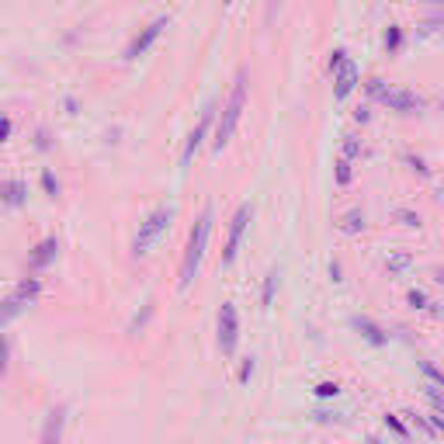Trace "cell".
Instances as JSON below:
<instances>
[{
    "instance_id": "cell-4",
    "label": "cell",
    "mask_w": 444,
    "mask_h": 444,
    "mask_svg": "<svg viewBox=\"0 0 444 444\" xmlns=\"http://www.w3.org/2000/svg\"><path fill=\"white\" fill-rule=\"evenodd\" d=\"M38 291H42V282H38V278H25L21 285L14 288V295H11L7 302H0V326H4V323H11V319L21 313L25 306H31Z\"/></svg>"
},
{
    "instance_id": "cell-3",
    "label": "cell",
    "mask_w": 444,
    "mask_h": 444,
    "mask_svg": "<svg viewBox=\"0 0 444 444\" xmlns=\"http://www.w3.org/2000/svg\"><path fill=\"white\" fill-rule=\"evenodd\" d=\"M170 219H174V205H157V209L150 212V215L139 222V233H135V239H132V254H135V257L150 254V250H153V243L167 233Z\"/></svg>"
},
{
    "instance_id": "cell-20",
    "label": "cell",
    "mask_w": 444,
    "mask_h": 444,
    "mask_svg": "<svg viewBox=\"0 0 444 444\" xmlns=\"http://www.w3.org/2000/svg\"><path fill=\"white\" fill-rule=\"evenodd\" d=\"M150 316H153V302H146V309H143V313H139V316H132V323H129V334H135V330H139V326H143V323H146Z\"/></svg>"
},
{
    "instance_id": "cell-11",
    "label": "cell",
    "mask_w": 444,
    "mask_h": 444,
    "mask_svg": "<svg viewBox=\"0 0 444 444\" xmlns=\"http://www.w3.org/2000/svg\"><path fill=\"white\" fill-rule=\"evenodd\" d=\"M354 87H358V66H354L351 59H344L337 66V77H334V94H337V98H347Z\"/></svg>"
},
{
    "instance_id": "cell-19",
    "label": "cell",
    "mask_w": 444,
    "mask_h": 444,
    "mask_svg": "<svg viewBox=\"0 0 444 444\" xmlns=\"http://www.w3.org/2000/svg\"><path fill=\"white\" fill-rule=\"evenodd\" d=\"M386 427H389V430H396L399 438H410V427H406L403 420L396 417V413H386Z\"/></svg>"
},
{
    "instance_id": "cell-23",
    "label": "cell",
    "mask_w": 444,
    "mask_h": 444,
    "mask_svg": "<svg viewBox=\"0 0 444 444\" xmlns=\"http://www.w3.org/2000/svg\"><path fill=\"white\" fill-rule=\"evenodd\" d=\"M396 219H399L403 226H420V215H413V212H406V209L396 212Z\"/></svg>"
},
{
    "instance_id": "cell-29",
    "label": "cell",
    "mask_w": 444,
    "mask_h": 444,
    "mask_svg": "<svg viewBox=\"0 0 444 444\" xmlns=\"http://www.w3.org/2000/svg\"><path fill=\"white\" fill-rule=\"evenodd\" d=\"M42 184H46V191H49V195H56V191H59V184H56L53 174H46V177H42Z\"/></svg>"
},
{
    "instance_id": "cell-22",
    "label": "cell",
    "mask_w": 444,
    "mask_h": 444,
    "mask_svg": "<svg viewBox=\"0 0 444 444\" xmlns=\"http://www.w3.org/2000/svg\"><path fill=\"white\" fill-rule=\"evenodd\" d=\"M7 358H11V344H7V337H0V375L7 371Z\"/></svg>"
},
{
    "instance_id": "cell-15",
    "label": "cell",
    "mask_w": 444,
    "mask_h": 444,
    "mask_svg": "<svg viewBox=\"0 0 444 444\" xmlns=\"http://www.w3.org/2000/svg\"><path fill=\"white\" fill-rule=\"evenodd\" d=\"M340 229H344V233H361V229H365V212H347V215H344V222H340Z\"/></svg>"
},
{
    "instance_id": "cell-14",
    "label": "cell",
    "mask_w": 444,
    "mask_h": 444,
    "mask_svg": "<svg viewBox=\"0 0 444 444\" xmlns=\"http://www.w3.org/2000/svg\"><path fill=\"white\" fill-rule=\"evenodd\" d=\"M354 326H358V330H361V334H365V337L371 340L375 347H382V344H389V337H386V334H382V330H378V326H375L371 319H354Z\"/></svg>"
},
{
    "instance_id": "cell-34",
    "label": "cell",
    "mask_w": 444,
    "mask_h": 444,
    "mask_svg": "<svg viewBox=\"0 0 444 444\" xmlns=\"http://www.w3.org/2000/svg\"><path fill=\"white\" fill-rule=\"evenodd\" d=\"M386 46H389V49H396V46H399V31H392L389 38H386Z\"/></svg>"
},
{
    "instance_id": "cell-26",
    "label": "cell",
    "mask_w": 444,
    "mask_h": 444,
    "mask_svg": "<svg viewBox=\"0 0 444 444\" xmlns=\"http://www.w3.org/2000/svg\"><path fill=\"white\" fill-rule=\"evenodd\" d=\"M250 375H254V358H247V365L239 368V382H247Z\"/></svg>"
},
{
    "instance_id": "cell-18",
    "label": "cell",
    "mask_w": 444,
    "mask_h": 444,
    "mask_svg": "<svg viewBox=\"0 0 444 444\" xmlns=\"http://www.w3.org/2000/svg\"><path fill=\"white\" fill-rule=\"evenodd\" d=\"M361 153V143H358V135H344V160H354Z\"/></svg>"
},
{
    "instance_id": "cell-28",
    "label": "cell",
    "mask_w": 444,
    "mask_h": 444,
    "mask_svg": "<svg viewBox=\"0 0 444 444\" xmlns=\"http://www.w3.org/2000/svg\"><path fill=\"white\" fill-rule=\"evenodd\" d=\"M7 135H11V118H4V115H0V143H4Z\"/></svg>"
},
{
    "instance_id": "cell-6",
    "label": "cell",
    "mask_w": 444,
    "mask_h": 444,
    "mask_svg": "<svg viewBox=\"0 0 444 444\" xmlns=\"http://www.w3.org/2000/svg\"><path fill=\"white\" fill-rule=\"evenodd\" d=\"M250 219H254V205H239V209H236L233 222H229V236H226V250H222V267H229V264L236 261L239 243H243V233H247Z\"/></svg>"
},
{
    "instance_id": "cell-21",
    "label": "cell",
    "mask_w": 444,
    "mask_h": 444,
    "mask_svg": "<svg viewBox=\"0 0 444 444\" xmlns=\"http://www.w3.org/2000/svg\"><path fill=\"white\" fill-rule=\"evenodd\" d=\"M337 392H340L337 382H319V386H316V396H319V399H330V396H337Z\"/></svg>"
},
{
    "instance_id": "cell-10",
    "label": "cell",
    "mask_w": 444,
    "mask_h": 444,
    "mask_svg": "<svg viewBox=\"0 0 444 444\" xmlns=\"http://www.w3.org/2000/svg\"><path fill=\"white\" fill-rule=\"evenodd\" d=\"M382 105L399 111V115H410V111L420 108V98L413 91H382Z\"/></svg>"
},
{
    "instance_id": "cell-31",
    "label": "cell",
    "mask_w": 444,
    "mask_h": 444,
    "mask_svg": "<svg viewBox=\"0 0 444 444\" xmlns=\"http://www.w3.org/2000/svg\"><path fill=\"white\" fill-rule=\"evenodd\" d=\"M410 167H413V170H417V174H423V177H427V174H430V170H427V167H423V160H417V157H410Z\"/></svg>"
},
{
    "instance_id": "cell-13",
    "label": "cell",
    "mask_w": 444,
    "mask_h": 444,
    "mask_svg": "<svg viewBox=\"0 0 444 444\" xmlns=\"http://www.w3.org/2000/svg\"><path fill=\"white\" fill-rule=\"evenodd\" d=\"M28 195V187L21 181H0V202L4 205H21Z\"/></svg>"
},
{
    "instance_id": "cell-9",
    "label": "cell",
    "mask_w": 444,
    "mask_h": 444,
    "mask_svg": "<svg viewBox=\"0 0 444 444\" xmlns=\"http://www.w3.org/2000/svg\"><path fill=\"white\" fill-rule=\"evenodd\" d=\"M63 427H66V406H56V410H49V417L42 423L38 444H59L63 441Z\"/></svg>"
},
{
    "instance_id": "cell-27",
    "label": "cell",
    "mask_w": 444,
    "mask_h": 444,
    "mask_svg": "<svg viewBox=\"0 0 444 444\" xmlns=\"http://www.w3.org/2000/svg\"><path fill=\"white\" fill-rule=\"evenodd\" d=\"M427 396L434 399V406H438V410L444 413V396H441V392H438V389H427Z\"/></svg>"
},
{
    "instance_id": "cell-36",
    "label": "cell",
    "mask_w": 444,
    "mask_h": 444,
    "mask_svg": "<svg viewBox=\"0 0 444 444\" xmlns=\"http://www.w3.org/2000/svg\"><path fill=\"white\" fill-rule=\"evenodd\" d=\"M226 4H233V0H226Z\"/></svg>"
},
{
    "instance_id": "cell-17",
    "label": "cell",
    "mask_w": 444,
    "mask_h": 444,
    "mask_svg": "<svg viewBox=\"0 0 444 444\" xmlns=\"http://www.w3.org/2000/svg\"><path fill=\"white\" fill-rule=\"evenodd\" d=\"M410 261H413L410 254H392L389 261H386V267H389L392 274H399V271H406V267H410Z\"/></svg>"
},
{
    "instance_id": "cell-12",
    "label": "cell",
    "mask_w": 444,
    "mask_h": 444,
    "mask_svg": "<svg viewBox=\"0 0 444 444\" xmlns=\"http://www.w3.org/2000/svg\"><path fill=\"white\" fill-rule=\"evenodd\" d=\"M56 250H59V239H56V236L42 239V243L35 247V254L28 257V267H31V271H42V267H46V264L56 257Z\"/></svg>"
},
{
    "instance_id": "cell-33",
    "label": "cell",
    "mask_w": 444,
    "mask_h": 444,
    "mask_svg": "<svg viewBox=\"0 0 444 444\" xmlns=\"http://www.w3.org/2000/svg\"><path fill=\"white\" fill-rule=\"evenodd\" d=\"M423 371H427L430 378H438V382H444V375H441V371H438V368H434V365H423Z\"/></svg>"
},
{
    "instance_id": "cell-7",
    "label": "cell",
    "mask_w": 444,
    "mask_h": 444,
    "mask_svg": "<svg viewBox=\"0 0 444 444\" xmlns=\"http://www.w3.org/2000/svg\"><path fill=\"white\" fill-rule=\"evenodd\" d=\"M170 25V18H157V21H153V25H146L143 28V31H139V35H135V38H132L129 42V49H125V59H139V56H146L150 53V49H153V42H157L160 35H163V28Z\"/></svg>"
},
{
    "instance_id": "cell-24",
    "label": "cell",
    "mask_w": 444,
    "mask_h": 444,
    "mask_svg": "<svg viewBox=\"0 0 444 444\" xmlns=\"http://www.w3.org/2000/svg\"><path fill=\"white\" fill-rule=\"evenodd\" d=\"M337 181L340 184L351 181V160H340V163H337Z\"/></svg>"
},
{
    "instance_id": "cell-25",
    "label": "cell",
    "mask_w": 444,
    "mask_h": 444,
    "mask_svg": "<svg viewBox=\"0 0 444 444\" xmlns=\"http://www.w3.org/2000/svg\"><path fill=\"white\" fill-rule=\"evenodd\" d=\"M410 306H413V309H423V306H427V299H423V291H417V288L410 291Z\"/></svg>"
},
{
    "instance_id": "cell-32",
    "label": "cell",
    "mask_w": 444,
    "mask_h": 444,
    "mask_svg": "<svg viewBox=\"0 0 444 444\" xmlns=\"http://www.w3.org/2000/svg\"><path fill=\"white\" fill-rule=\"evenodd\" d=\"M354 122H358V125H365V122H368V108H358V111H354Z\"/></svg>"
},
{
    "instance_id": "cell-16",
    "label": "cell",
    "mask_w": 444,
    "mask_h": 444,
    "mask_svg": "<svg viewBox=\"0 0 444 444\" xmlns=\"http://www.w3.org/2000/svg\"><path fill=\"white\" fill-rule=\"evenodd\" d=\"M274 288H278V267H271V271H267V278H264V291H261L264 306H271V302H274Z\"/></svg>"
},
{
    "instance_id": "cell-35",
    "label": "cell",
    "mask_w": 444,
    "mask_h": 444,
    "mask_svg": "<svg viewBox=\"0 0 444 444\" xmlns=\"http://www.w3.org/2000/svg\"><path fill=\"white\" fill-rule=\"evenodd\" d=\"M365 444H382V441H378V438H368V441Z\"/></svg>"
},
{
    "instance_id": "cell-5",
    "label": "cell",
    "mask_w": 444,
    "mask_h": 444,
    "mask_svg": "<svg viewBox=\"0 0 444 444\" xmlns=\"http://www.w3.org/2000/svg\"><path fill=\"white\" fill-rule=\"evenodd\" d=\"M236 344H239V316H236L233 302H222V309H219V351L226 358H233Z\"/></svg>"
},
{
    "instance_id": "cell-2",
    "label": "cell",
    "mask_w": 444,
    "mask_h": 444,
    "mask_svg": "<svg viewBox=\"0 0 444 444\" xmlns=\"http://www.w3.org/2000/svg\"><path fill=\"white\" fill-rule=\"evenodd\" d=\"M243 105H247V73L239 70L233 80V91H229V101L222 108V118H219V125H215V139H212V146H215V153L233 139L236 125H239V115H243Z\"/></svg>"
},
{
    "instance_id": "cell-30",
    "label": "cell",
    "mask_w": 444,
    "mask_h": 444,
    "mask_svg": "<svg viewBox=\"0 0 444 444\" xmlns=\"http://www.w3.org/2000/svg\"><path fill=\"white\" fill-rule=\"evenodd\" d=\"M430 427H434V430H441V434H444V413H441V410H438V413L430 417Z\"/></svg>"
},
{
    "instance_id": "cell-1",
    "label": "cell",
    "mask_w": 444,
    "mask_h": 444,
    "mask_svg": "<svg viewBox=\"0 0 444 444\" xmlns=\"http://www.w3.org/2000/svg\"><path fill=\"white\" fill-rule=\"evenodd\" d=\"M212 215H215L212 205H205L191 236H187V250H184V261H181V282H177L181 288H187L195 282V274H198V264L205 257V247H209V236H212Z\"/></svg>"
},
{
    "instance_id": "cell-8",
    "label": "cell",
    "mask_w": 444,
    "mask_h": 444,
    "mask_svg": "<svg viewBox=\"0 0 444 444\" xmlns=\"http://www.w3.org/2000/svg\"><path fill=\"white\" fill-rule=\"evenodd\" d=\"M212 118H215V105H205V111H202V122H198V125L191 129V135H187V146H184V163H191L195 150H198V146H202V139L209 135Z\"/></svg>"
}]
</instances>
